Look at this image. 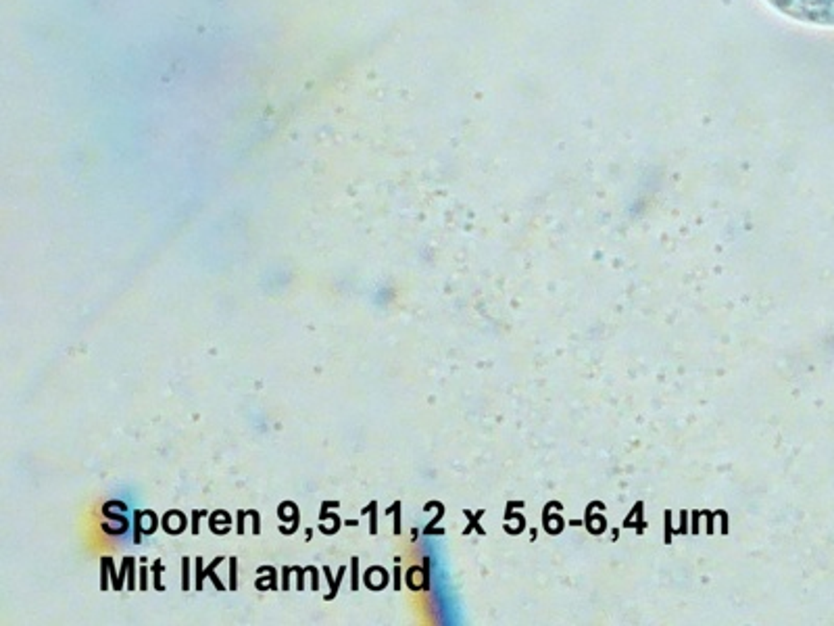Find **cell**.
I'll use <instances>...</instances> for the list:
<instances>
[{"label": "cell", "mask_w": 834, "mask_h": 626, "mask_svg": "<svg viewBox=\"0 0 834 626\" xmlns=\"http://www.w3.org/2000/svg\"><path fill=\"white\" fill-rule=\"evenodd\" d=\"M767 4L790 19L834 27V0H767Z\"/></svg>", "instance_id": "cell-1"}]
</instances>
